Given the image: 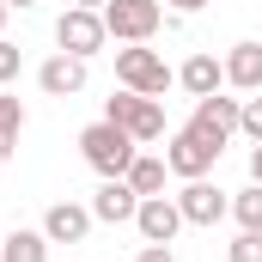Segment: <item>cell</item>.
<instances>
[{
    "mask_svg": "<svg viewBox=\"0 0 262 262\" xmlns=\"http://www.w3.org/2000/svg\"><path fill=\"white\" fill-rule=\"evenodd\" d=\"M79 152H85V165L98 177H128V165L140 159V140L128 128H116V122H92L79 134Z\"/></svg>",
    "mask_w": 262,
    "mask_h": 262,
    "instance_id": "obj_1",
    "label": "cell"
},
{
    "mask_svg": "<svg viewBox=\"0 0 262 262\" xmlns=\"http://www.w3.org/2000/svg\"><path fill=\"white\" fill-rule=\"evenodd\" d=\"M116 79L140 92V98H165L171 85H177V73L165 67V55H152L146 43H128V49H116Z\"/></svg>",
    "mask_w": 262,
    "mask_h": 262,
    "instance_id": "obj_2",
    "label": "cell"
},
{
    "mask_svg": "<svg viewBox=\"0 0 262 262\" xmlns=\"http://www.w3.org/2000/svg\"><path fill=\"white\" fill-rule=\"evenodd\" d=\"M104 122L128 128L134 140H165V104L159 98H140V92H116L104 104Z\"/></svg>",
    "mask_w": 262,
    "mask_h": 262,
    "instance_id": "obj_3",
    "label": "cell"
},
{
    "mask_svg": "<svg viewBox=\"0 0 262 262\" xmlns=\"http://www.w3.org/2000/svg\"><path fill=\"white\" fill-rule=\"evenodd\" d=\"M55 43H61V55L92 61V55L110 43V31H104V12H92V6H67L61 18H55Z\"/></svg>",
    "mask_w": 262,
    "mask_h": 262,
    "instance_id": "obj_4",
    "label": "cell"
},
{
    "mask_svg": "<svg viewBox=\"0 0 262 262\" xmlns=\"http://www.w3.org/2000/svg\"><path fill=\"white\" fill-rule=\"evenodd\" d=\"M159 25H165V6L159 0H104V31L116 43H146Z\"/></svg>",
    "mask_w": 262,
    "mask_h": 262,
    "instance_id": "obj_5",
    "label": "cell"
},
{
    "mask_svg": "<svg viewBox=\"0 0 262 262\" xmlns=\"http://www.w3.org/2000/svg\"><path fill=\"white\" fill-rule=\"evenodd\" d=\"M238 104H244V98H220V92H213V98H195L189 134H201L207 146H220V152H226V140L238 134Z\"/></svg>",
    "mask_w": 262,
    "mask_h": 262,
    "instance_id": "obj_6",
    "label": "cell"
},
{
    "mask_svg": "<svg viewBox=\"0 0 262 262\" xmlns=\"http://www.w3.org/2000/svg\"><path fill=\"white\" fill-rule=\"evenodd\" d=\"M165 165H171V177H207L213 165H220V146H207L201 134H189V128H177L171 140H165Z\"/></svg>",
    "mask_w": 262,
    "mask_h": 262,
    "instance_id": "obj_7",
    "label": "cell"
},
{
    "mask_svg": "<svg viewBox=\"0 0 262 262\" xmlns=\"http://www.w3.org/2000/svg\"><path fill=\"white\" fill-rule=\"evenodd\" d=\"M177 207H183V226H220V220L232 213L226 189H213L207 177H189V183H183V195H177Z\"/></svg>",
    "mask_w": 262,
    "mask_h": 262,
    "instance_id": "obj_8",
    "label": "cell"
},
{
    "mask_svg": "<svg viewBox=\"0 0 262 262\" xmlns=\"http://www.w3.org/2000/svg\"><path fill=\"white\" fill-rule=\"evenodd\" d=\"M134 226H140L146 244H171V238L183 232V207H177V195H146L140 207H134Z\"/></svg>",
    "mask_w": 262,
    "mask_h": 262,
    "instance_id": "obj_9",
    "label": "cell"
},
{
    "mask_svg": "<svg viewBox=\"0 0 262 262\" xmlns=\"http://www.w3.org/2000/svg\"><path fill=\"white\" fill-rule=\"evenodd\" d=\"M37 85H43L49 98H79V92H85V61H79V55H61V49H55L49 61L37 67Z\"/></svg>",
    "mask_w": 262,
    "mask_h": 262,
    "instance_id": "obj_10",
    "label": "cell"
},
{
    "mask_svg": "<svg viewBox=\"0 0 262 262\" xmlns=\"http://www.w3.org/2000/svg\"><path fill=\"white\" fill-rule=\"evenodd\" d=\"M134 207H140V195H134L128 177H104V189L92 195V220H104V226H122V220H134Z\"/></svg>",
    "mask_w": 262,
    "mask_h": 262,
    "instance_id": "obj_11",
    "label": "cell"
},
{
    "mask_svg": "<svg viewBox=\"0 0 262 262\" xmlns=\"http://www.w3.org/2000/svg\"><path fill=\"white\" fill-rule=\"evenodd\" d=\"M85 232H92V207H79V201H55L43 213V238L49 244H79Z\"/></svg>",
    "mask_w": 262,
    "mask_h": 262,
    "instance_id": "obj_12",
    "label": "cell"
},
{
    "mask_svg": "<svg viewBox=\"0 0 262 262\" xmlns=\"http://www.w3.org/2000/svg\"><path fill=\"white\" fill-rule=\"evenodd\" d=\"M177 85H183L189 98H213V92L226 85V61H213V55H189V61L177 67Z\"/></svg>",
    "mask_w": 262,
    "mask_h": 262,
    "instance_id": "obj_13",
    "label": "cell"
},
{
    "mask_svg": "<svg viewBox=\"0 0 262 262\" xmlns=\"http://www.w3.org/2000/svg\"><path fill=\"white\" fill-rule=\"evenodd\" d=\"M226 85L262 92V43H232V55H226Z\"/></svg>",
    "mask_w": 262,
    "mask_h": 262,
    "instance_id": "obj_14",
    "label": "cell"
},
{
    "mask_svg": "<svg viewBox=\"0 0 262 262\" xmlns=\"http://www.w3.org/2000/svg\"><path fill=\"white\" fill-rule=\"evenodd\" d=\"M165 177H171V165L165 159H152V152H140L128 165V183H134V195L146 201V195H165Z\"/></svg>",
    "mask_w": 262,
    "mask_h": 262,
    "instance_id": "obj_15",
    "label": "cell"
},
{
    "mask_svg": "<svg viewBox=\"0 0 262 262\" xmlns=\"http://www.w3.org/2000/svg\"><path fill=\"white\" fill-rule=\"evenodd\" d=\"M0 262H49V238L18 226L12 238H0Z\"/></svg>",
    "mask_w": 262,
    "mask_h": 262,
    "instance_id": "obj_16",
    "label": "cell"
},
{
    "mask_svg": "<svg viewBox=\"0 0 262 262\" xmlns=\"http://www.w3.org/2000/svg\"><path fill=\"white\" fill-rule=\"evenodd\" d=\"M18 128H25V104L0 92V165L12 159V146H18Z\"/></svg>",
    "mask_w": 262,
    "mask_h": 262,
    "instance_id": "obj_17",
    "label": "cell"
},
{
    "mask_svg": "<svg viewBox=\"0 0 262 262\" xmlns=\"http://www.w3.org/2000/svg\"><path fill=\"white\" fill-rule=\"evenodd\" d=\"M232 213H238V226H244V232H262V183L238 189V195H232Z\"/></svg>",
    "mask_w": 262,
    "mask_h": 262,
    "instance_id": "obj_18",
    "label": "cell"
},
{
    "mask_svg": "<svg viewBox=\"0 0 262 262\" xmlns=\"http://www.w3.org/2000/svg\"><path fill=\"white\" fill-rule=\"evenodd\" d=\"M226 262H262V232H238L232 250H226Z\"/></svg>",
    "mask_w": 262,
    "mask_h": 262,
    "instance_id": "obj_19",
    "label": "cell"
},
{
    "mask_svg": "<svg viewBox=\"0 0 262 262\" xmlns=\"http://www.w3.org/2000/svg\"><path fill=\"white\" fill-rule=\"evenodd\" d=\"M238 128L250 134V140H262V98H244L238 104Z\"/></svg>",
    "mask_w": 262,
    "mask_h": 262,
    "instance_id": "obj_20",
    "label": "cell"
},
{
    "mask_svg": "<svg viewBox=\"0 0 262 262\" xmlns=\"http://www.w3.org/2000/svg\"><path fill=\"white\" fill-rule=\"evenodd\" d=\"M18 67H25V49L0 37V85H6V79H18Z\"/></svg>",
    "mask_w": 262,
    "mask_h": 262,
    "instance_id": "obj_21",
    "label": "cell"
},
{
    "mask_svg": "<svg viewBox=\"0 0 262 262\" xmlns=\"http://www.w3.org/2000/svg\"><path fill=\"white\" fill-rule=\"evenodd\" d=\"M134 262H171V244H146V250H140Z\"/></svg>",
    "mask_w": 262,
    "mask_h": 262,
    "instance_id": "obj_22",
    "label": "cell"
},
{
    "mask_svg": "<svg viewBox=\"0 0 262 262\" xmlns=\"http://www.w3.org/2000/svg\"><path fill=\"white\" fill-rule=\"evenodd\" d=\"M250 183H262V140H256V152H250Z\"/></svg>",
    "mask_w": 262,
    "mask_h": 262,
    "instance_id": "obj_23",
    "label": "cell"
},
{
    "mask_svg": "<svg viewBox=\"0 0 262 262\" xmlns=\"http://www.w3.org/2000/svg\"><path fill=\"white\" fill-rule=\"evenodd\" d=\"M171 6H177V12H201L207 0H171Z\"/></svg>",
    "mask_w": 262,
    "mask_h": 262,
    "instance_id": "obj_24",
    "label": "cell"
},
{
    "mask_svg": "<svg viewBox=\"0 0 262 262\" xmlns=\"http://www.w3.org/2000/svg\"><path fill=\"white\" fill-rule=\"evenodd\" d=\"M67 6H92V12H104V0H67Z\"/></svg>",
    "mask_w": 262,
    "mask_h": 262,
    "instance_id": "obj_25",
    "label": "cell"
},
{
    "mask_svg": "<svg viewBox=\"0 0 262 262\" xmlns=\"http://www.w3.org/2000/svg\"><path fill=\"white\" fill-rule=\"evenodd\" d=\"M6 6H18V12H25V6H37V0H6Z\"/></svg>",
    "mask_w": 262,
    "mask_h": 262,
    "instance_id": "obj_26",
    "label": "cell"
},
{
    "mask_svg": "<svg viewBox=\"0 0 262 262\" xmlns=\"http://www.w3.org/2000/svg\"><path fill=\"white\" fill-rule=\"evenodd\" d=\"M6 12H12V6H6V0H0V31H6Z\"/></svg>",
    "mask_w": 262,
    "mask_h": 262,
    "instance_id": "obj_27",
    "label": "cell"
}]
</instances>
